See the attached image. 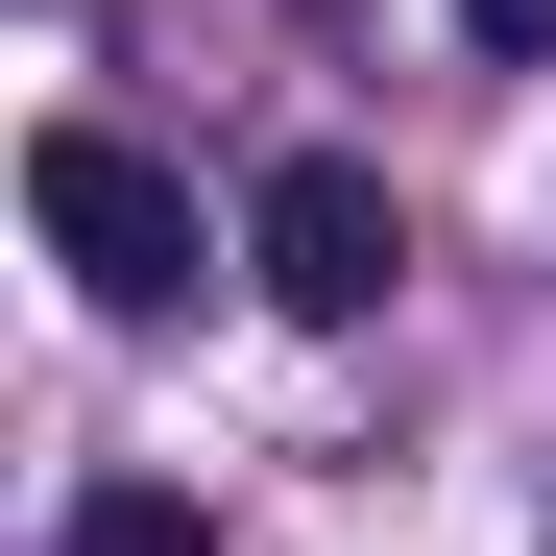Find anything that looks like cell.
I'll use <instances>...</instances> for the list:
<instances>
[{
	"mask_svg": "<svg viewBox=\"0 0 556 556\" xmlns=\"http://www.w3.org/2000/svg\"><path fill=\"white\" fill-rule=\"evenodd\" d=\"M242 266H266V315H388V266H412V218H388V169H363V146H291V169H266V194H242Z\"/></svg>",
	"mask_w": 556,
	"mask_h": 556,
	"instance_id": "7a4b0ae2",
	"label": "cell"
},
{
	"mask_svg": "<svg viewBox=\"0 0 556 556\" xmlns=\"http://www.w3.org/2000/svg\"><path fill=\"white\" fill-rule=\"evenodd\" d=\"M73 556H194V508H169V484H98V508H73Z\"/></svg>",
	"mask_w": 556,
	"mask_h": 556,
	"instance_id": "3957f363",
	"label": "cell"
},
{
	"mask_svg": "<svg viewBox=\"0 0 556 556\" xmlns=\"http://www.w3.org/2000/svg\"><path fill=\"white\" fill-rule=\"evenodd\" d=\"M459 25H484V49H556V0H459Z\"/></svg>",
	"mask_w": 556,
	"mask_h": 556,
	"instance_id": "277c9868",
	"label": "cell"
},
{
	"mask_svg": "<svg viewBox=\"0 0 556 556\" xmlns=\"http://www.w3.org/2000/svg\"><path fill=\"white\" fill-rule=\"evenodd\" d=\"M25 218H49V266H73V291H98V315H169V291H194V169H146L122 122H25Z\"/></svg>",
	"mask_w": 556,
	"mask_h": 556,
	"instance_id": "6da1fadb",
	"label": "cell"
}]
</instances>
